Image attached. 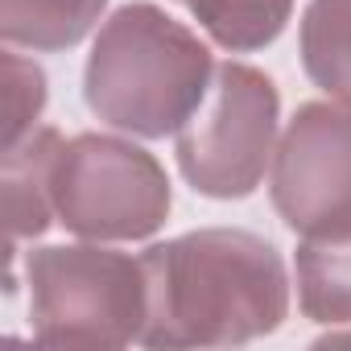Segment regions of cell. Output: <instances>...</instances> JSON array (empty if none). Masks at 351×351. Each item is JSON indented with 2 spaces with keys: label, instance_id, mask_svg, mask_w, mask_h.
I'll return each instance as SVG.
<instances>
[{
  "label": "cell",
  "instance_id": "cell-13",
  "mask_svg": "<svg viewBox=\"0 0 351 351\" xmlns=\"http://www.w3.org/2000/svg\"><path fill=\"white\" fill-rule=\"evenodd\" d=\"M351 335H326V339H318V347H326V343H347Z\"/></svg>",
  "mask_w": 351,
  "mask_h": 351
},
{
  "label": "cell",
  "instance_id": "cell-9",
  "mask_svg": "<svg viewBox=\"0 0 351 351\" xmlns=\"http://www.w3.org/2000/svg\"><path fill=\"white\" fill-rule=\"evenodd\" d=\"M108 0H0V34L25 50H71L104 13Z\"/></svg>",
  "mask_w": 351,
  "mask_h": 351
},
{
  "label": "cell",
  "instance_id": "cell-1",
  "mask_svg": "<svg viewBox=\"0 0 351 351\" xmlns=\"http://www.w3.org/2000/svg\"><path fill=\"white\" fill-rule=\"evenodd\" d=\"M149 277L145 347H240L289 314L281 252L240 228H199L141 252Z\"/></svg>",
  "mask_w": 351,
  "mask_h": 351
},
{
  "label": "cell",
  "instance_id": "cell-8",
  "mask_svg": "<svg viewBox=\"0 0 351 351\" xmlns=\"http://www.w3.org/2000/svg\"><path fill=\"white\" fill-rule=\"evenodd\" d=\"M298 306L306 318L339 326L351 322V232L306 236L298 244Z\"/></svg>",
  "mask_w": 351,
  "mask_h": 351
},
{
  "label": "cell",
  "instance_id": "cell-6",
  "mask_svg": "<svg viewBox=\"0 0 351 351\" xmlns=\"http://www.w3.org/2000/svg\"><path fill=\"white\" fill-rule=\"evenodd\" d=\"M273 207L289 232H351V104L314 99L293 112L273 153Z\"/></svg>",
  "mask_w": 351,
  "mask_h": 351
},
{
  "label": "cell",
  "instance_id": "cell-12",
  "mask_svg": "<svg viewBox=\"0 0 351 351\" xmlns=\"http://www.w3.org/2000/svg\"><path fill=\"white\" fill-rule=\"evenodd\" d=\"M46 108V75L38 62L21 54H5V149L25 141L38 128V116Z\"/></svg>",
  "mask_w": 351,
  "mask_h": 351
},
{
  "label": "cell",
  "instance_id": "cell-3",
  "mask_svg": "<svg viewBox=\"0 0 351 351\" xmlns=\"http://www.w3.org/2000/svg\"><path fill=\"white\" fill-rule=\"evenodd\" d=\"M29 326L50 347H128L145 335L149 277L141 256L99 244H50L25 256Z\"/></svg>",
  "mask_w": 351,
  "mask_h": 351
},
{
  "label": "cell",
  "instance_id": "cell-2",
  "mask_svg": "<svg viewBox=\"0 0 351 351\" xmlns=\"http://www.w3.org/2000/svg\"><path fill=\"white\" fill-rule=\"evenodd\" d=\"M215 79L211 50L157 5L116 9L87 54L83 99L87 108L132 136H169L203 108Z\"/></svg>",
  "mask_w": 351,
  "mask_h": 351
},
{
  "label": "cell",
  "instance_id": "cell-4",
  "mask_svg": "<svg viewBox=\"0 0 351 351\" xmlns=\"http://www.w3.org/2000/svg\"><path fill=\"white\" fill-rule=\"evenodd\" d=\"M50 199L58 223L83 240H145L165 223L173 203L153 153L99 132H79L58 145Z\"/></svg>",
  "mask_w": 351,
  "mask_h": 351
},
{
  "label": "cell",
  "instance_id": "cell-11",
  "mask_svg": "<svg viewBox=\"0 0 351 351\" xmlns=\"http://www.w3.org/2000/svg\"><path fill=\"white\" fill-rule=\"evenodd\" d=\"M223 50L252 54L281 38L293 0H178Z\"/></svg>",
  "mask_w": 351,
  "mask_h": 351
},
{
  "label": "cell",
  "instance_id": "cell-5",
  "mask_svg": "<svg viewBox=\"0 0 351 351\" xmlns=\"http://www.w3.org/2000/svg\"><path fill=\"white\" fill-rule=\"evenodd\" d=\"M281 99L248 62L215 66L203 108L178 132V169L207 199H248L273 161Z\"/></svg>",
  "mask_w": 351,
  "mask_h": 351
},
{
  "label": "cell",
  "instance_id": "cell-10",
  "mask_svg": "<svg viewBox=\"0 0 351 351\" xmlns=\"http://www.w3.org/2000/svg\"><path fill=\"white\" fill-rule=\"evenodd\" d=\"M302 66L330 99L351 104V0H310L302 13Z\"/></svg>",
  "mask_w": 351,
  "mask_h": 351
},
{
  "label": "cell",
  "instance_id": "cell-7",
  "mask_svg": "<svg viewBox=\"0 0 351 351\" xmlns=\"http://www.w3.org/2000/svg\"><path fill=\"white\" fill-rule=\"evenodd\" d=\"M62 145L58 128H34L25 141L5 149V173H0V195H5V232H9V256H17L21 240H38L58 215L50 199V165Z\"/></svg>",
  "mask_w": 351,
  "mask_h": 351
}]
</instances>
